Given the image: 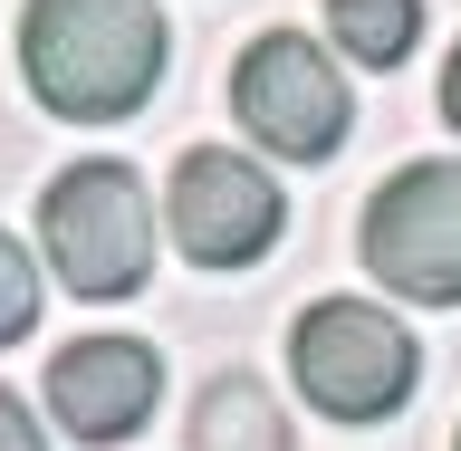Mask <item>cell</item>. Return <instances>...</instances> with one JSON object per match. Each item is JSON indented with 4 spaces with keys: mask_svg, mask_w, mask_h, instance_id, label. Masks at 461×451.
Segmentation results:
<instances>
[{
    "mask_svg": "<svg viewBox=\"0 0 461 451\" xmlns=\"http://www.w3.org/2000/svg\"><path fill=\"white\" fill-rule=\"evenodd\" d=\"M39 250H49V279L68 298H135L154 279V202H144V173L115 164V154H86L49 183L39 202Z\"/></svg>",
    "mask_w": 461,
    "mask_h": 451,
    "instance_id": "7a4b0ae2",
    "label": "cell"
},
{
    "mask_svg": "<svg viewBox=\"0 0 461 451\" xmlns=\"http://www.w3.org/2000/svg\"><path fill=\"white\" fill-rule=\"evenodd\" d=\"M164 403V356L144 337H68L49 356V413L77 442H135Z\"/></svg>",
    "mask_w": 461,
    "mask_h": 451,
    "instance_id": "52a82bcc",
    "label": "cell"
},
{
    "mask_svg": "<svg viewBox=\"0 0 461 451\" xmlns=\"http://www.w3.org/2000/svg\"><path fill=\"white\" fill-rule=\"evenodd\" d=\"M173 29L154 0H29L20 10V77L68 125H125L164 86Z\"/></svg>",
    "mask_w": 461,
    "mask_h": 451,
    "instance_id": "6da1fadb",
    "label": "cell"
},
{
    "mask_svg": "<svg viewBox=\"0 0 461 451\" xmlns=\"http://www.w3.org/2000/svg\"><path fill=\"white\" fill-rule=\"evenodd\" d=\"M288 374H298L308 413H327V423H384L423 384V346L375 298H317L288 327Z\"/></svg>",
    "mask_w": 461,
    "mask_h": 451,
    "instance_id": "3957f363",
    "label": "cell"
},
{
    "mask_svg": "<svg viewBox=\"0 0 461 451\" xmlns=\"http://www.w3.org/2000/svg\"><path fill=\"white\" fill-rule=\"evenodd\" d=\"M423 39V0H327V49L356 68H403Z\"/></svg>",
    "mask_w": 461,
    "mask_h": 451,
    "instance_id": "9c48e42d",
    "label": "cell"
},
{
    "mask_svg": "<svg viewBox=\"0 0 461 451\" xmlns=\"http://www.w3.org/2000/svg\"><path fill=\"white\" fill-rule=\"evenodd\" d=\"M39 288H49V279H39V259L0 230V346H20L29 327H39Z\"/></svg>",
    "mask_w": 461,
    "mask_h": 451,
    "instance_id": "30bf717a",
    "label": "cell"
},
{
    "mask_svg": "<svg viewBox=\"0 0 461 451\" xmlns=\"http://www.w3.org/2000/svg\"><path fill=\"white\" fill-rule=\"evenodd\" d=\"M0 451H49V432H39V413H29L10 384H0Z\"/></svg>",
    "mask_w": 461,
    "mask_h": 451,
    "instance_id": "8fae6325",
    "label": "cell"
},
{
    "mask_svg": "<svg viewBox=\"0 0 461 451\" xmlns=\"http://www.w3.org/2000/svg\"><path fill=\"white\" fill-rule=\"evenodd\" d=\"M164 221H173V250L193 259V269H250V259L279 250L288 202H279V183H269L250 154H230V144H193V154L173 164Z\"/></svg>",
    "mask_w": 461,
    "mask_h": 451,
    "instance_id": "8992f818",
    "label": "cell"
},
{
    "mask_svg": "<svg viewBox=\"0 0 461 451\" xmlns=\"http://www.w3.org/2000/svg\"><path fill=\"white\" fill-rule=\"evenodd\" d=\"M230 115L250 125L259 154H279V164H327L356 125V96H346L337 58L317 49L308 29H269L240 49L230 68Z\"/></svg>",
    "mask_w": 461,
    "mask_h": 451,
    "instance_id": "277c9868",
    "label": "cell"
},
{
    "mask_svg": "<svg viewBox=\"0 0 461 451\" xmlns=\"http://www.w3.org/2000/svg\"><path fill=\"white\" fill-rule=\"evenodd\" d=\"M452 451H461V442H452Z\"/></svg>",
    "mask_w": 461,
    "mask_h": 451,
    "instance_id": "4fadbf2b",
    "label": "cell"
},
{
    "mask_svg": "<svg viewBox=\"0 0 461 451\" xmlns=\"http://www.w3.org/2000/svg\"><path fill=\"white\" fill-rule=\"evenodd\" d=\"M442 115L461 125V49H452V68H442Z\"/></svg>",
    "mask_w": 461,
    "mask_h": 451,
    "instance_id": "7c38bea8",
    "label": "cell"
},
{
    "mask_svg": "<svg viewBox=\"0 0 461 451\" xmlns=\"http://www.w3.org/2000/svg\"><path fill=\"white\" fill-rule=\"evenodd\" d=\"M193 451H288V423L250 374H221L193 403Z\"/></svg>",
    "mask_w": 461,
    "mask_h": 451,
    "instance_id": "ba28073f",
    "label": "cell"
},
{
    "mask_svg": "<svg viewBox=\"0 0 461 451\" xmlns=\"http://www.w3.org/2000/svg\"><path fill=\"white\" fill-rule=\"evenodd\" d=\"M366 269L413 308H461V164L432 154V164H403L375 183L366 230H356Z\"/></svg>",
    "mask_w": 461,
    "mask_h": 451,
    "instance_id": "5b68a950",
    "label": "cell"
}]
</instances>
